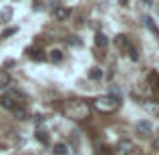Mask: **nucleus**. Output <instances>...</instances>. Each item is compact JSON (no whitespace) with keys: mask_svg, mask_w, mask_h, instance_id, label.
<instances>
[{"mask_svg":"<svg viewBox=\"0 0 159 155\" xmlns=\"http://www.w3.org/2000/svg\"><path fill=\"white\" fill-rule=\"evenodd\" d=\"M62 113H65L69 119H87L91 115V107L87 101H81V99H75V101H66L65 107H62Z\"/></svg>","mask_w":159,"mask_h":155,"instance_id":"1","label":"nucleus"},{"mask_svg":"<svg viewBox=\"0 0 159 155\" xmlns=\"http://www.w3.org/2000/svg\"><path fill=\"white\" fill-rule=\"evenodd\" d=\"M119 97H111V95H103L95 101V109L101 113H113L119 109Z\"/></svg>","mask_w":159,"mask_h":155,"instance_id":"2","label":"nucleus"},{"mask_svg":"<svg viewBox=\"0 0 159 155\" xmlns=\"http://www.w3.org/2000/svg\"><path fill=\"white\" fill-rule=\"evenodd\" d=\"M115 44H117L119 48H123L125 52H129V57H131L133 61H137V58H139V54H137V48L133 47L131 40H129L125 34H119V36H117V39H115Z\"/></svg>","mask_w":159,"mask_h":155,"instance_id":"3","label":"nucleus"},{"mask_svg":"<svg viewBox=\"0 0 159 155\" xmlns=\"http://www.w3.org/2000/svg\"><path fill=\"white\" fill-rule=\"evenodd\" d=\"M151 131H153V125H151V121H139V123L135 125V133H137V137H143V139H147L149 135H151Z\"/></svg>","mask_w":159,"mask_h":155,"instance_id":"4","label":"nucleus"},{"mask_svg":"<svg viewBox=\"0 0 159 155\" xmlns=\"http://www.w3.org/2000/svg\"><path fill=\"white\" fill-rule=\"evenodd\" d=\"M54 18L57 20H61V22H65V20H69L70 18V14H73V10H70L69 6H57L54 8Z\"/></svg>","mask_w":159,"mask_h":155,"instance_id":"5","label":"nucleus"},{"mask_svg":"<svg viewBox=\"0 0 159 155\" xmlns=\"http://www.w3.org/2000/svg\"><path fill=\"white\" fill-rule=\"evenodd\" d=\"M12 115L16 117L18 121H24V119H28V111H26V107H24V103H16L14 107H12Z\"/></svg>","mask_w":159,"mask_h":155,"instance_id":"6","label":"nucleus"},{"mask_svg":"<svg viewBox=\"0 0 159 155\" xmlns=\"http://www.w3.org/2000/svg\"><path fill=\"white\" fill-rule=\"evenodd\" d=\"M147 83L151 85V89L155 91V93H159V73H149V77H147Z\"/></svg>","mask_w":159,"mask_h":155,"instance_id":"7","label":"nucleus"},{"mask_svg":"<svg viewBox=\"0 0 159 155\" xmlns=\"http://www.w3.org/2000/svg\"><path fill=\"white\" fill-rule=\"evenodd\" d=\"M107 44H109V39L105 34H103V32H99V34H95V47L97 48H107Z\"/></svg>","mask_w":159,"mask_h":155,"instance_id":"8","label":"nucleus"},{"mask_svg":"<svg viewBox=\"0 0 159 155\" xmlns=\"http://www.w3.org/2000/svg\"><path fill=\"white\" fill-rule=\"evenodd\" d=\"M16 103H20V101H14V99H12V97H8V95L0 97V105H2L4 109H8V111H12V107H14Z\"/></svg>","mask_w":159,"mask_h":155,"instance_id":"9","label":"nucleus"},{"mask_svg":"<svg viewBox=\"0 0 159 155\" xmlns=\"http://www.w3.org/2000/svg\"><path fill=\"white\" fill-rule=\"evenodd\" d=\"M26 54L32 58V61H43V58L47 57V54H43V51H40V48H28Z\"/></svg>","mask_w":159,"mask_h":155,"instance_id":"10","label":"nucleus"},{"mask_svg":"<svg viewBox=\"0 0 159 155\" xmlns=\"http://www.w3.org/2000/svg\"><path fill=\"white\" fill-rule=\"evenodd\" d=\"M143 20H145V24H147V28H149V30H151L153 34H155L157 39H159V28L155 26V22H153V18H151V16H145Z\"/></svg>","mask_w":159,"mask_h":155,"instance_id":"11","label":"nucleus"},{"mask_svg":"<svg viewBox=\"0 0 159 155\" xmlns=\"http://www.w3.org/2000/svg\"><path fill=\"white\" fill-rule=\"evenodd\" d=\"M10 85V75L6 71H0V89H6Z\"/></svg>","mask_w":159,"mask_h":155,"instance_id":"12","label":"nucleus"},{"mask_svg":"<svg viewBox=\"0 0 159 155\" xmlns=\"http://www.w3.org/2000/svg\"><path fill=\"white\" fill-rule=\"evenodd\" d=\"M69 153V147L65 143H57L54 145V155H66Z\"/></svg>","mask_w":159,"mask_h":155,"instance_id":"13","label":"nucleus"},{"mask_svg":"<svg viewBox=\"0 0 159 155\" xmlns=\"http://www.w3.org/2000/svg\"><path fill=\"white\" fill-rule=\"evenodd\" d=\"M51 61L52 62H61L62 61V51H57V48L51 51Z\"/></svg>","mask_w":159,"mask_h":155,"instance_id":"14","label":"nucleus"},{"mask_svg":"<svg viewBox=\"0 0 159 155\" xmlns=\"http://www.w3.org/2000/svg\"><path fill=\"white\" fill-rule=\"evenodd\" d=\"M36 139H39L40 143H44V145H47L48 141H51V137H48V133H44V131H39V133H36Z\"/></svg>","mask_w":159,"mask_h":155,"instance_id":"15","label":"nucleus"},{"mask_svg":"<svg viewBox=\"0 0 159 155\" xmlns=\"http://www.w3.org/2000/svg\"><path fill=\"white\" fill-rule=\"evenodd\" d=\"M89 79H101V71L99 69H91L89 71Z\"/></svg>","mask_w":159,"mask_h":155,"instance_id":"16","label":"nucleus"},{"mask_svg":"<svg viewBox=\"0 0 159 155\" xmlns=\"http://www.w3.org/2000/svg\"><path fill=\"white\" fill-rule=\"evenodd\" d=\"M16 30H18V28H16V26H12V28H6V30H4L2 32V39H6V36H10V34H14V32Z\"/></svg>","mask_w":159,"mask_h":155,"instance_id":"17","label":"nucleus"},{"mask_svg":"<svg viewBox=\"0 0 159 155\" xmlns=\"http://www.w3.org/2000/svg\"><path fill=\"white\" fill-rule=\"evenodd\" d=\"M153 147H155V149H159V135L155 137V141H153Z\"/></svg>","mask_w":159,"mask_h":155,"instance_id":"18","label":"nucleus"},{"mask_svg":"<svg viewBox=\"0 0 159 155\" xmlns=\"http://www.w3.org/2000/svg\"><path fill=\"white\" fill-rule=\"evenodd\" d=\"M143 2H145V4H151V0H143Z\"/></svg>","mask_w":159,"mask_h":155,"instance_id":"19","label":"nucleus"}]
</instances>
